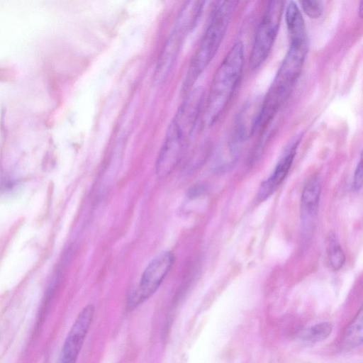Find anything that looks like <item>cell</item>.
Here are the masks:
<instances>
[{
	"label": "cell",
	"instance_id": "obj_7",
	"mask_svg": "<svg viewBox=\"0 0 363 363\" xmlns=\"http://www.w3.org/2000/svg\"><path fill=\"white\" fill-rule=\"evenodd\" d=\"M174 255L169 251L157 255L145 267L139 284L130 295L129 304L135 306L152 296L160 287L174 264Z\"/></svg>",
	"mask_w": 363,
	"mask_h": 363
},
{
	"label": "cell",
	"instance_id": "obj_4",
	"mask_svg": "<svg viewBox=\"0 0 363 363\" xmlns=\"http://www.w3.org/2000/svg\"><path fill=\"white\" fill-rule=\"evenodd\" d=\"M238 1L217 2L213 10L210 22L201 37L190 61L184 82V89H191L216 54Z\"/></svg>",
	"mask_w": 363,
	"mask_h": 363
},
{
	"label": "cell",
	"instance_id": "obj_8",
	"mask_svg": "<svg viewBox=\"0 0 363 363\" xmlns=\"http://www.w3.org/2000/svg\"><path fill=\"white\" fill-rule=\"evenodd\" d=\"M94 306H86L74 322L62 346L59 363H76L94 316Z\"/></svg>",
	"mask_w": 363,
	"mask_h": 363
},
{
	"label": "cell",
	"instance_id": "obj_14",
	"mask_svg": "<svg viewBox=\"0 0 363 363\" xmlns=\"http://www.w3.org/2000/svg\"><path fill=\"white\" fill-rule=\"evenodd\" d=\"M333 326L329 323H320L303 330L300 338L308 343H317L325 340L331 333Z\"/></svg>",
	"mask_w": 363,
	"mask_h": 363
},
{
	"label": "cell",
	"instance_id": "obj_11",
	"mask_svg": "<svg viewBox=\"0 0 363 363\" xmlns=\"http://www.w3.org/2000/svg\"><path fill=\"white\" fill-rule=\"evenodd\" d=\"M262 103L252 101L240 113L237 119L236 137L239 141L245 140L258 127Z\"/></svg>",
	"mask_w": 363,
	"mask_h": 363
},
{
	"label": "cell",
	"instance_id": "obj_13",
	"mask_svg": "<svg viewBox=\"0 0 363 363\" xmlns=\"http://www.w3.org/2000/svg\"><path fill=\"white\" fill-rule=\"evenodd\" d=\"M363 340V314L360 310L346 328L342 342L347 348H354L360 345Z\"/></svg>",
	"mask_w": 363,
	"mask_h": 363
},
{
	"label": "cell",
	"instance_id": "obj_12",
	"mask_svg": "<svg viewBox=\"0 0 363 363\" xmlns=\"http://www.w3.org/2000/svg\"><path fill=\"white\" fill-rule=\"evenodd\" d=\"M285 18L290 43H307L304 20L301 13L294 1H289L285 11Z\"/></svg>",
	"mask_w": 363,
	"mask_h": 363
},
{
	"label": "cell",
	"instance_id": "obj_1",
	"mask_svg": "<svg viewBox=\"0 0 363 363\" xmlns=\"http://www.w3.org/2000/svg\"><path fill=\"white\" fill-rule=\"evenodd\" d=\"M202 104L199 90L189 92L179 107L167 133L156 161V173L164 178L172 173L183 158L195 128Z\"/></svg>",
	"mask_w": 363,
	"mask_h": 363
},
{
	"label": "cell",
	"instance_id": "obj_3",
	"mask_svg": "<svg viewBox=\"0 0 363 363\" xmlns=\"http://www.w3.org/2000/svg\"><path fill=\"white\" fill-rule=\"evenodd\" d=\"M244 65V48L241 42L235 43L213 76L208 99L204 121L208 125L213 124L230 101L241 77Z\"/></svg>",
	"mask_w": 363,
	"mask_h": 363
},
{
	"label": "cell",
	"instance_id": "obj_16",
	"mask_svg": "<svg viewBox=\"0 0 363 363\" xmlns=\"http://www.w3.org/2000/svg\"><path fill=\"white\" fill-rule=\"evenodd\" d=\"M303 11L311 18H319L323 13V4L320 1H300Z\"/></svg>",
	"mask_w": 363,
	"mask_h": 363
},
{
	"label": "cell",
	"instance_id": "obj_17",
	"mask_svg": "<svg viewBox=\"0 0 363 363\" xmlns=\"http://www.w3.org/2000/svg\"><path fill=\"white\" fill-rule=\"evenodd\" d=\"M362 162L359 161L354 174L352 188L354 191H359L362 186L363 182Z\"/></svg>",
	"mask_w": 363,
	"mask_h": 363
},
{
	"label": "cell",
	"instance_id": "obj_19",
	"mask_svg": "<svg viewBox=\"0 0 363 363\" xmlns=\"http://www.w3.org/2000/svg\"><path fill=\"white\" fill-rule=\"evenodd\" d=\"M359 13L361 18H362L363 16V1H360L359 6Z\"/></svg>",
	"mask_w": 363,
	"mask_h": 363
},
{
	"label": "cell",
	"instance_id": "obj_6",
	"mask_svg": "<svg viewBox=\"0 0 363 363\" xmlns=\"http://www.w3.org/2000/svg\"><path fill=\"white\" fill-rule=\"evenodd\" d=\"M284 2L268 3L255 33L249 57V67L255 69L267 57L277 35Z\"/></svg>",
	"mask_w": 363,
	"mask_h": 363
},
{
	"label": "cell",
	"instance_id": "obj_18",
	"mask_svg": "<svg viewBox=\"0 0 363 363\" xmlns=\"http://www.w3.org/2000/svg\"><path fill=\"white\" fill-rule=\"evenodd\" d=\"M203 191V187L202 186H195L189 191V196L190 198H194L198 196Z\"/></svg>",
	"mask_w": 363,
	"mask_h": 363
},
{
	"label": "cell",
	"instance_id": "obj_9",
	"mask_svg": "<svg viewBox=\"0 0 363 363\" xmlns=\"http://www.w3.org/2000/svg\"><path fill=\"white\" fill-rule=\"evenodd\" d=\"M298 140H296L280 160L272 175L264 181L259 189L258 198L264 201L269 198L284 180L293 163Z\"/></svg>",
	"mask_w": 363,
	"mask_h": 363
},
{
	"label": "cell",
	"instance_id": "obj_2",
	"mask_svg": "<svg viewBox=\"0 0 363 363\" xmlns=\"http://www.w3.org/2000/svg\"><path fill=\"white\" fill-rule=\"evenodd\" d=\"M307 43H290L287 53L262 104L258 127L264 128L289 98L300 74Z\"/></svg>",
	"mask_w": 363,
	"mask_h": 363
},
{
	"label": "cell",
	"instance_id": "obj_15",
	"mask_svg": "<svg viewBox=\"0 0 363 363\" xmlns=\"http://www.w3.org/2000/svg\"><path fill=\"white\" fill-rule=\"evenodd\" d=\"M328 260L333 270L340 269L345 261V253L335 237H330L328 245Z\"/></svg>",
	"mask_w": 363,
	"mask_h": 363
},
{
	"label": "cell",
	"instance_id": "obj_5",
	"mask_svg": "<svg viewBox=\"0 0 363 363\" xmlns=\"http://www.w3.org/2000/svg\"><path fill=\"white\" fill-rule=\"evenodd\" d=\"M203 1H189L183 6L174 26L167 39L155 72V80L161 82L171 71L177 57L183 39L193 29L200 16Z\"/></svg>",
	"mask_w": 363,
	"mask_h": 363
},
{
	"label": "cell",
	"instance_id": "obj_10",
	"mask_svg": "<svg viewBox=\"0 0 363 363\" xmlns=\"http://www.w3.org/2000/svg\"><path fill=\"white\" fill-rule=\"evenodd\" d=\"M320 182L313 177L306 184L301 199V218L306 230L311 228L315 218L320 194Z\"/></svg>",
	"mask_w": 363,
	"mask_h": 363
}]
</instances>
